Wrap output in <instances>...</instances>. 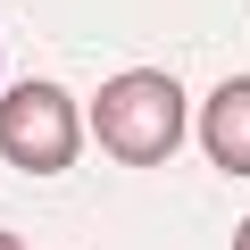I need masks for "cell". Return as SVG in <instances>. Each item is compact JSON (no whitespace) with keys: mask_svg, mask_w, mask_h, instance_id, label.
Returning <instances> with one entry per match:
<instances>
[{"mask_svg":"<svg viewBox=\"0 0 250 250\" xmlns=\"http://www.w3.org/2000/svg\"><path fill=\"white\" fill-rule=\"evenodd\" d=\"M233 250H250V225H242V233H233Z\"/></svg>","mask_w":250,"mask_h":250,"instance_id":"5","label":"cell"},{"mask_svg":"<svg viewBox=\"0 0 250 250\" xmlns=\"http://www.w3.org/2000/svg\"><path fill=\"white\" fill-rule=\"evenodd\" d=\"M200 142H208V159H217L225 175H250V75H233V83L208 92V108H200Z\"/></svg>","mask_w":250,"mask_h":250,"instance_id":"3","label":"cell"},{"mask_svg":"<svg viewBox=\"0 0 250 250\" xmlns=\"http://www.w3.org/2000/svg\"><path fill=\"white\" fill-rule=\"evenodd\" d=\"M92 134H100L125 167H159V159L184 142V92H175L167 75L134 67V75H117V83L92 100Z\"/></svg>","mask_w":250,"mask_h":250,"instance_id":"1","label":"cell"},{"mask_svg":"<svg viewBox=\"0 0 250 250\" xmlns=\"http://www.w3.org/2000/svg\"><path fill=\"white\" fill-rule=\"evenodd\" d=\"M0 250H25V242H17V233H0Z\"/></svg>","mask_w":250,"mask_h":250,"instance_id":"4","label":"cell"},{"mask_svg":"<svg viewBox=\"0 0 250 250\" xmlns=\"http://www.w3.org/2000/svg\"><path fill=\"white\" fill-rule=\"evenodd\" d=\"M83 142V117L59 83H17L0 92V159L25 167V175H59Z\"/></svg>","mask_w":250,"mask_h":250,"instance_id":"2","label":"cell"}]
</instances>
